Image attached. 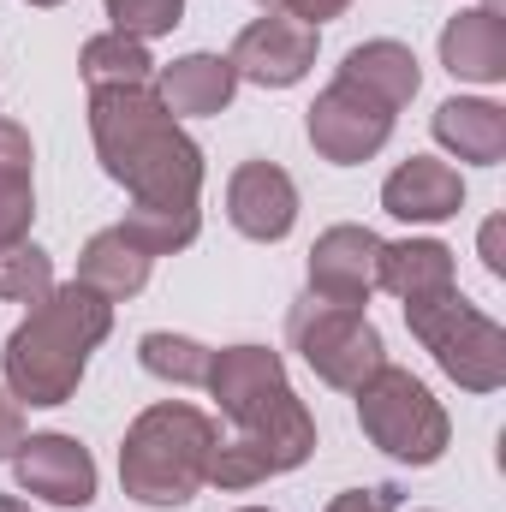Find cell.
Listing matches in <instances>:
<instances>
[{
  "label": "cell",
  "mask_w": 506,
  "mask_h": 512,
  "mask_svg": "<svg viewBox=\"0 0 506 512\" xmlns=\"http://www.w3.org/2000/svg\"><path fill=\"white\" fill-rule=\"evenodd\" d=\"M90 143L131 209H185L203 197V143L179 126L149 84L90 90Z\"/></svg>",
  "instance_id": "cell-1"
},
{
  "label": "cell",
  "mask_w": 506,
  "mask_h": 512,
  "mask_svg": "<svg viewBox=\"0 0 506 512\" xmlns=\"http://www.w3.org/2000/svg\"><path fill=\"white\" fill-rule=\"evenodd\" d=\"M108 334H114V304L90 292L84 280H66L48 298H36L30 316L6 334V352H0L6 382L0 387L18 405H66L90 370V352Z\"/></svg>",
  "instance_id": "cell-2"
},
{
  "label": "cell",
  "mask_w": 506,
  "mask_h": 512,
  "mask_svg": "<svg viewBox=\"0 0 506 512\" xmlns=\"http://www.w3.org/2000/svg\"><path fill=\"white\" fill-rule=\"evenodd\" d=\"M215 417L185 405V399H161L149 411H137L120 441V489L143 507H185L197 501V489L209 483V453H215Z\"/></svg>",
  "instance_id": "cell-3"
},
{
  "label": "cell",
  "mask_w": 506,
  "mask_h": 512,
  "mask_svg": "<svg viewBox=\"0 0 506 512\" xmlns=\"http://www.w3.org/2000/svg\"><path fill=\"white\" fill-rule=\"evenodd\" d=\"M405 328L441 364V376L459 382L465 393H501L506 387V328L495 316H483L459 286L441 298L405 304Z\"/></svg>",
  "instance_id": "cell-4"
},
{
  "label": "cell",
  "mask_w": 506,
  "mask_h": 512,
  "mask_svg": "<svg viewBox=\"0 0 506 512\" xmlns=\"http://www.w3.org/2000/svg\"><path fill=\"white\" fill-rule=\"evenodd\" d=\"M352 399H358V429L370 435V447H381L393 465L423 471V465H435V459L447 453V441H453L447 405L417 382L411 370H399V364H381Z\"/></svg>",
  "instance_id": "cell-5"
},
{
  "label": "cell",
  "mask_w": 506,
  "mask_h": 512,
  "mask_svg": "<svg viewBox=\"0 0 506 512\" xmlns=\"http://www.w3.org/2000/svg\"><path fill=\"white\" fill-rule=\"evenodd\" d=\"M286 340L292 352L316 370V382L340 387V393H358V387L387 364V346H381V328L352 310V304H328V298H298L292 316H286Z\"/></svg>",
  "instance_id": "cell-6"
},
{
  "label": "cell",
  "mask_w": 506,
  "mask_h": 512,
  "mask_svg": "<svg viewBox=\"0 0 506 512\" xmlns=\"http://www.w3.org/2000/svg\"><path fill=\"white\" fill-rule=\"evenodd\" d=\"M316 453V417L298 393H286L262 423L239 429L233 441H215L209 453V483L215 489H256L268 477H286L298 471L304 459Z\"/></svg>",
  "instance_id": "cell-7"
},
{
  "label": "cell",
  "mask_w": 506,
  "mask_h": 512,
  "mask_svg": "<svg viewBox=\"0 0 506 512\" xmlns=\"http://www.w3.org/2000/svg\"><path fill=\"white\" fill-rule=\"evenodd\" d=\"M393 108L376 102L370 90H358V84H346V78H334L316 102H310V114H304V137H310V149L322 155V161H334V167H364V161H376L381 149H387V137H393Z\"/></svg>",
  "instance_id": "cell-8"
},
{
  "label": "cell",
  "mask_w": 506,
  "mask_h": 512,
  "mask_svg": "<svg viewBox=\"0 0 506 512\" xmlns=\"http://www.w3.org/2000/svg\"><path fill=\"white\" fill-rule=\"evenodd\" d=\"M12 477H18V495L48 501V507L84 512L96 501V459L78 435H60V429L24 435L12 453Z\"/></svg>",
  "instance_id": "cell-9"
},
{
  "label": "cell",
  "mask_w": 506,
  "mask_h": 512,
  "mask_svg": "<svg viewBox=\"0 0 506 512\" xmlns=\"http://www.w3.org/2000/svg\"><path fill=\"white\" fill-rule=\"evenodd\" d=\"M316 30L310 24H298V18H280V12H262L251 18L245 30H239V42H233V72H239V84H256V90H292V84H304L310 78V66H316Z\"/></svg>",
  "instance_id": "cell-10"
},
{
  "label": "cell",
  "mask_w": 506,
  "mask_h": 512,
  "mask_svg": "<svg viewBox=\"0 0 506 512\" xmlns=\"http://www.w3.org/2000/svg\"><path fill=\"white\" fill-rule=\"evenodd\" d=\"M209 393H215V405H221V417H233L239 429H251L262 423L286 393V358L280 352H268V346H221L215 358H209Z\"/></svg>",
  "instance_id": "cell-11"
},
{
  "label": "cell",
  "mask_w": 506,
  "mask_h": 512,
  "mask_svg": "<svg viewBox=\"0 0 506 512\" xmlns=\"http://www.w3.org/2000/svg\"><path fill=\"white\" fill-rule=\"evenodd\" d=\"M376 256H381V239L370 227H358V221L328 227V233L310 245V298L364 310L370 292H376Z\"/></svg>",
  "instance_id": "cell-12"
},
{
  "label": "cell",
  "mask_w": 506,
  "mask_h": 512,
  "mask_svg": "<svg viewBox=\"0 0 506 512\" xmlns=\"http://www.w3.org/2000/svg\"><path fill=\"white\" fill-rule=\"evenodd\" d=\"M227 221L256 239V245H280L298 227V185L286 167L274 161H245L227 179Z\"/></svg>",
  "instance_id": "cell-13"
},
{
  "label": "cell",
  "mask_w": 506,
  "mask_h": 512,
  "mask_svg": "<svg viewBox=\"0 0 506 512\" xmlns=\"http://www.w3.org/2000/svg\"><path fill=\"white\" fill-rule=\"evenodd\" d=\"M381 209L393 221H411V227H441L465 209V179H459L453 161L411 155L381 179Z\"/></svg>",
  "instance_id": "cell-14"
},
{
  "label": "cell",
  "mask_w": 506,
  "mask_h": 512,
  "mask_svg": "<svg viewBox=\"0 0 506 512\" xmlns=\"http://www.w3.org/2000/svg\"><path fill=\"white\" fill-rule=\"evenodd\" d=\"M161 108L173 120H209V114H227L233 96H239V72L227 54H179L173 66H155V84Z\"/></svg>",
  "instance_id": "cell-15"
},
{
  "label": "cell",
  "mask_w": 506,
  "mask_h": 512,
  "mask_svg": "<svg viewBox=\"0 0 506 512\" xmlns=\"http://www.w3.org/2000/svg\"><path fill=\"white\" fill-rule=\"evenodd\" d=\"M376 286L393 292L399 304H423V298H441L459 286V268H453V251L441 239H381L376 256Z\"/></svg>",
  "instance_id": "cell-16"
},
{
  "label": "cell",
  "mask_w": 506,
  "mask_h": 512,
  "mask_svg": "<svg viewBox=\"0 0 506 512\" xmlns=\"http://www.w3.org/2000/svg\"><path fill=\"white\" fill-rule=\"evenodd\" d=\"M441 66L459 84H506V18L471 6L441 30Z\"/></svg>",
  "instance_id": "cell-17"
},
{
  "label": "cell",
  "mask_w": 506,
  "mask_h": 512,
  "mask_svg": "<svg viewBox=\"0 0 506 512\" xmlns=\"http://www.w3.org/2000/svg\"><path fill=\"white\" fill-rule=\"evenodd\" d=\"M435 143L471 167H501L506 161V108L489 96H453L435 108Z\"/></svg>",
  "instance_id": "cell-18"
},
{
  "label": "cell",
  "mask_w": 506,
  "mask_h": 512,
  "mask_svg": "<svg viewBox=\"0 0 506 512\" xmlns=\"http://www.w3.org/2000/svg\"><path fill=\"white\" fill-rule=\"evenodd\" d=\"M149 268H155V256L143 251L126 227H102V233H90V245L78 251V280H84L90 292H102L108 304L137 298V292L149 286Z\"/></svg>",
  "instance_id": "cell-19"
},
{
  "label": "cell",
  "mask_w": 506,
  "mask_h": 512,
  "mask_svg": "<svg viewBox=\"0 0 506 512\" xmlns=\"http://www.w3.org/2000/svg\"><path fill=\"white\" fill-rule=\"evenodd\" d=\"M340 78H346V84H358V90H370V96L387 102L393 114L423 90V66H417V54H411L405 42H393V36L358 42V48L346 54V66H340Z\"/></svg>",
  "instance_id": "cell-20"
},
{
  "label": "cell",
  "mask_w": 506,
  "mask_h": 512,
  "mask_svg": "<svg viewBox=\"0 0 506 512\" xmlns=\"http://www.w3.org/2000/svg\"><path fill=\"white\" fill-rule=\"evenodd\" d=\"M78 72L90 90H114V84H155V60L149 42H137L126 30H102L78 48Z\"/></svg>",
  "instance_id": "cell-21"
},
{
  "label": "cell",
  "mask_w": 506,
  "mask_h": 512,
  "mask_svg": "<svg viewBox=\"0 0 506 512\" xmlns=\"http://www.w3.org/2000/svg\"><path fill=\"white\" fill-rule=\"evenodd\" d=\"M209 346L203 340H191V334H167V328H155V334H143L137 340V364L155 376V382H173V387H203L209 382Z\"/></svg>",
  "instance_id": "cell-22"
},
{
  "label": "cell",
  "mask_w": 506,
  "mask_h": 512,
  "mask_svg": "<svg viewBox=\"0 0 506 512\" xmlns=\"http://www.w3.org/2000/svg\"><path fill=\"white\" fill-rule=\"evenodd\" d=\"M120 227H126L149 256H173V251H185V245H197L203 209H197V203H185V209H131Z\"/></svg>",
  "instance_id": "cell-23"
},
{
  "label": "cell",
  "mask_w": 506,
  "mask_h": 512,
  "mask_svg": "<svg viewBox=\"0 0 506 512\" xmlns=\"http://www.w3.org/2000/svg\"><path fill=\"white\" fill-rule=\"evenodd\" d=\"M48 292H54V256L30 239L0 245V298L6 304H36Z\"/></svg>",
  "instance_id": "cell-24"
},
{
  "label": "cell",
  "mask_w": 506,
  "mask_h": 512,
  "mask_svg": "<svg viewBox=\"0 0 506 512\" xmlns=\"http://www.w3.org/2000/svg\"><path fill=\"white\" fill-rule=\"evenodd\" d=\"M114 30H126L137 42H155V36H173L185 24V0H102Z\"/></svg>",
  "instance_id": "cell-25"
},
{
  "label": "cell",
  "mask_w": 506,
  "mask_h": 512,
  "mask_svg": "<svg viewBox=\"0 0 506 512\" xmlns=\"http://www.w3.org/2000/svg\"><path fill=\"white\" fill-rule=\"evenodd\" d=\"M30 221H36V185L30 179H0V245L30 239Z\"/></svg>",
  "instance_id": "cell-26"
},
{
  "label": "cell",
  "mask_w": 506,
  "mask_h": 512,
  "mask_svg": "<svg viewBox=\"0 0 506 512\" xmlns=\"http://www.w3.org/2000/svg\"><path fill=\"white\" fill-rule=\"evenodd\" d=\"M30 161H36V143L18 120H0V179H30Z\"/></svg>",
  "instance_id": "cell-27"
},
{
  "label": "cell",
  "mask_w": 506,
  "mask_h": 512,
  "mask_svg": "<svg viewBox=\"0 0 506 512\" xmlns=\"http://www.w3.org/2000/svg\"><path fill=\"white\" fill-rule=\"evenodd\" d=\"M399 483H370V489H340L322 512H399Z\"/></svg>",
  "instance_id": "cell-28"
},
{
  "label": "cell",
  "mask_w": 506,
  "mask_h": 512,
  "mask_svg": "<svg viewBox=\"0 0 506 512\" xmlns=\"http://www.w3.org/2000/svg\"><path fill=\"white\" fill-rule=\"evenodd\" d=\"M262 12H280V18H298V24H310V30H322L328 18H340L352 0H256Z\"/></svg>",
  "instance_id": "cell-29"
},
{
  "label": "cell",
  "mask_w": 506,
  "mask_h": 512,
  "mask_svg": "<svg viewBox=\"0 0 506 512\" xmlns=\"http://www.w3.org/2000/svg\"><path fill=\"white\" fill-rule=\"evenodd\" d=\"M18 441H24V405L0 387V459H12V453H18Z\"/></svg>",
  "instance_id": "cell-30"
},
{
  "label": "cell",
  "mask_w": 506,
  "mask_h": 512,
  "mask_svg": "<svg viewBox=\"0 0 506 512\" xmlns=\"http://www.w3.org/2000/svg\"><path fill=\"white\" fill-rule=\"evenodd\" d=\"M483 262H489V274H506V256H501V221H489V227H483Z\"/></svg>",
  "instance_id": "cell-31"
},
{
  "label": "cell",
  "mask_w": 506,
  "mask_h": 512,
  "mask_svg": "<svg viewBox=\"0 0 506 512\" xmlns=\"http://www.w3.org/2000/svg\"><path fill=\"white\" fill-rule=\"evenodd\" d=\"M0 512H30V501L24 495H0Z\"/></svg>",
  "instance_id": "cell-32"
},
{
  "label": "cell",
  "mask_w": 506,
  "mask_h": 512,
  "mask_svg": "<svg viewBox=\"0 0 506 512\" xmlns=\"http://www.w3.org/2000/svg\"><path fill=\"white\" fill-rule=\"evenodd\" d=\"M483 12H495V18H506V0H483Z\"/></svg>",
  "instance_id": "cell-33"
},
{
  "label": "cell",
  "mask_w": 506,
  "mask_h": 512,
  "mask_svg": "<svg viewBox=\"0 0 506 512\" xmlns=\"http://www.w3.org/2000/svg\"><path fill=\"white\" fill-rule=\"evenodd\" d=\"M24 6H66V0H24Z\"/></svg>",
  "instance_id": "cell-34"
},
{
  "label": "cell",
  "mask_w": 506,
  "mask_h": 512,
  "mask_svg": "<svg viewBox=\"0 0 506 512\" xmlns=\"http://www.w3.org/2000/svg\"><path fill=\"white\" fill-rule=\"evenodd\" d=\"M239 512H268V507H239Z\"/></svg>",
  "instance_id": "cell-35"
}]
</instances>
